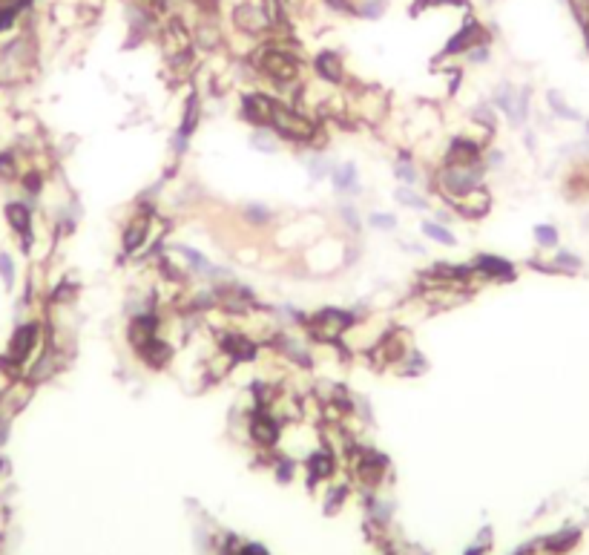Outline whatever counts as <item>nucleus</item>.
<instances>
[{
    "label": "nucleus",
    "instance_id": "f257e3e1",
    "mask_svg": "<svg viewBox=\"0 0 589 555\" xmlns=\"http://www.w3.org/2000/svg\"><path fill=\"white\" fill-rule=\"evenodd\" d=\"M483 165L474 161V165H449L443 173H440V187H443L449 196H466L471 190H478V185L483 182Z\"/></svg>",
    "mask_w": 589,
    "mask_h": 555
},
{
    "label": "nucleus",
    "instance_id": "f03ea898",
    "mask_svg": "<svg viewBox=\"0 0 589 555\" xmlns=\"http://www.w3.org/2000/svg\"><path fill=\"white\" fill-rule=\"evenodd\" d=\"M259 70L270 81H276V84H288V81H293L299 75V61L290 52H285V49L270 46L265 52H259Z\"/></svg>",
    "mask_w": 589,
    "mask_h": 555
},
{
    "label": "nucleus",
    "instance_id": "7ed1b4c3",
    "mask_svg": "<svg viewBox=\"0 0 589 555\" xmlns=\"http://www.w3.org/2000/svg\"><path fill=\"white\" fill-rule=\"evenodd\" d=\"M270 124L290 141H308L314 136V124L305 121L302 116H297L293 109L276 104V101H270Z\"/></svg>",
    "mask_w": 589,
    "mask_h": 555
},
{
    "label": "nucleus",
    "instance_id": "20e7f679",
    "mask_svg": "<svg viewBox=\"0 0 589 555\" xmlns=\"http://www.w3.org/2000/svg\"><path fill=\"white\" fill-rule=\"evenodd\" d=\"M354 325V317L348 311H339V308H325L314 317V325H310V334L317 339H334L336 334H342L345 328Z\"/></svg>",
    "mask_w": 589,
    "mask_h": 555
},
{
    "label": "nucleus",
    "instance_id": "39448f33",
    "mask_svg": "<svg viewBox=\"0 0 589 555\" xmlns=\"http://www.w3.org/2000/svg\"><path fill=\"white\" fill-rule=\"evenodd\" d=\"M38 337H41V328L35 322H26V325H18V331L12 334V339H9V351H6V357L9 360H14V363H23L26 357L32 354V348L38 346Z\"/></svg>",
    "mask_w": 589,
    "mask_h": 555
},
{
    "label": "nucleus",
    "instance_id": "423d86ee",
    "mask_svg": "<svg viewBox=\"0 0 589 555\" xmlns=\"http://www.w3.org/2000/svg\"><path fill=\"white\" fill-rule=\"evenodd\" d=\"M216 300L224 305V311H248L253 305V293L248 288H239V285H219Z\"/></svg>",
    "mask_w": 589,
    "mask_h": 555
},
{
    "label": "nucleus",
    "instance_id": "0eeeda50",
    "mask_svg": "<svg viewBox=\"0 0 589 555\" xmlns=\"http://www.w3.org/2000/svg\"><path fill=\"white\" fill-rule=\"evenodd\" d=\"M483 147L478 141H469V138H454L449 147V165H474L480 161Z\"/></svg>",
    "mask_w": 589,
    "mask_h": 555
},
{
    "label": "nucleus",
    "instance_id": "6e6552de",
    "mask_svg": "<svg viewBox=\"0 0 589 555\" xmlns=\"http://www.w3.org/2000/svg\"><path fill=\"white\" fill-rule=\"evenodd\" d=\"M244 118L256 127L270 124V98L265 95H248L244 98Z\"/></svg>",
    "mask_w": 589,
    "mask_h": 555
},
{
    "label": "nucleus",
    "instance_id": "1a4fd4ad",
    "mask_svg": "<svg viewBox=\"0 0 589 555\" xmlns=\"http://www.w3.org/2000/svg\"><path fill=\"white\" fill-rule=\"evenodd\" d=\"M474 268L480 273H486L489 280H515L512 265L506 262V259H497V256H478L474 259Z\"/></svg>",
    "mask_w": 589,
    "mask_h": 555
},
{
    "label": "nucleus",
    "instance_id": "9d476101",
    "mask_svg": "<svg viewBox=\"0 0 589 555\" xmlns=\"http://www.w3.org/2000/svg\"><path fill=\"white\" fill-rule=\"evenodd\" d=\"M454 207L469 219H480L489 210V196L480 193V190H471V193L460 196V199H454Z\"/></svg>",
    "mask_w": 589,
    "mask_h": 555
},
{
    "label": "nucleus",
    "instance_id": "9b49d317",
    "mask_svg": "<svg viewBox=\"0 0 589 555\" xmlns=\"http://www.w3.org/2000/svg\"><path fill=\"white\" fill-rule=\"evenodd\" d=\"M138 351V357L141 360H147L150 363L153 368H161V366H167V360H170V348L164 346V342H161L158 337H153V339H147V342H141V346L136 348Z\"/></svg>",
    "mask_w": 589,
    "mask_h": 555
},
{
    "label": "nucleus",
    "instance_id": "f8f14e48",
    "mask_svg": "<svg viewBox=\"0 0 589 555\" xmlns=\"http://www.w3.org/2000/svg\"><path fill=\"white\" fill-rule=\"evenodd\" d=\"M233 18H236V26L242 32H261L270 21V18H265V12L256 9V6H239L233 12Z\"/></svg>",
    "mask_w": 589,
    "mask_h": 555
},
{
    "label": "nucleus",
    "instance_id": "ddd939ff",
    "mask_svg": "<svg viewBox=\"0 0 589 555\" xmlns=\"http://www.w3.org/2000/svg\"><path fill=\"white\" fill-rule=\"evenodd\" d=\"M480 41H483V26H480V23H466V29L460 32V35H454L451 43L446 46V55H451V52H466V49L478 46Z\"/></svg>",
    "mask_w": 589,
    "mask_h": 555
},
{
    "label": "nucleus",
    "instance_id": "4468645a",
    "mask_svg": "<svg viewBox=\"0 0 589 555\" xmlns=\"http://www.w3.org/2000/svg\"><path fill=\"white\" fill-rule=\"evenodd\" d=\"M6 219H9V224L18 231L23 239H26V244L32 242V216H29V207L26 205H21V202H12L9 207H6Z\"/></svg>",
    "mask_w": 589,
    "mask_h": 555
},
{
    "label": "nucleus",
    "instance_id": "2eb2a0df",
    "mask_svg": "<svg viewBox=\"0 0 589 555\" xmlns=\"http://www.w3.org/2000/svg\"><path fill=\"white\" fill-rule=\"evenodd\" d=\"M250 432L261 443H273L276 437V426H273V415H268L265 409H253L250 415Z\"/></svg>",
    "mask_w": 589,
    "mask_h": 555
},
{
    "label": "nucleus",
    "instance_id": "dca6fc26",
    "mask_svg": "<svg viewBox=\"0 0 589 555\" xmlns=\"http://www.w3.org/2000/svg\"><path fill=\"white\" fill-rule=\"evenodd\" d=\"M317 72L325 78V81H331V84H339L342 81V61L336 52H319L317 55Z\"/></svg>",
    "mask_w": 589,
    "mask_h": 555
},
{
    "label": "nucleus",
    "instance_id": "f3484780",
    "mask_svg": "<svg viewBox=\"0 0 589 555\" xmlns=\"http://www.w3.org/2000/svg\"><path fill=\"white\" fill-rule=\"evenodd\" d=\"M222 342H224V351L239 357V360H253L256 357V346L250 339H244L242 334H224Z\"/></svg>",
    "mask_w": 589,
    "mask_h": 555
},
{
    "label": "nucleus",
    "instance_id": "a211bd4d",
    "mask_svg": "<svg viewBox=\"0 0 589 555\" xmlns=\"http://www.w3.org/2000/svg\"><path fill=\"white\" fill-rule=\"evenodd\" d=\"M147 231H150V222L147 219H138V222H133L127 227V233H124V248L133 253V251H138L141 244H144V239H147Z\"/></svg>",
    "mask_w": 589,
    "mask_h": 555
},
{
    "label": "nucleus",
    "instance_id": "6ab92c4d",
    "mask_svg": "<svg viewBox=\"0 0 589 555\" xmlns=\"http://www.w3.org/2000/svg\"><path fill=\"white\" fill-rule=\"evenodd\" d=\"M52 371H55V354L46 351L43 357H38V363L32 366L29 383H41V380H46V377H52Z\"/></svg>",
    "mask_w": 589,
    "mask_h": 555
},
{
    "label": "nucleus",
    "instance_id": "aec40b11",
    "mask_svg": "<svg viewBox=\"0 0 589 555\" xmlns=\"http://www.w3.org/2000/svg\"><path fill=\"white\" fill-rule=\"evenodd\" d=\"M334 185H336V190H342V193L356 190V170H354V165L336 167V170H334Z\"/></svg>",
    "mask_w": 589,
    "mask_h": 555
},
{
    "label": "nucleus",
    "instance_id": "412c9836",
    "mask_svg": "<svg viewBox=\"0 0 589 555\" xmlns=\"http://www.w3.org/2000/svg\"><path fill=\"white\" fill-rule=\"evenodd\" d=\"M195 124H199V98H190L187 101V112H184V127H182V136L187 138L193 129H195Z\"/></svg>",
    "mask_w": 589,
    "mask_h": 555
},
{
    "label": "nucleus",
    "instance_id": "4be33fe9",
    "mask_svg": "<svg viewBox=\"0 0 589 555\" xmlns=\"http://www.w3.org/2000/svg\"><path fill=\"white\" fill-rule=\"evenodd\" d=\"M422 233L429 236V239H434V242H440V244H454V236L446 231L443 224H434V222H425L422 224Z\"/></svg>",
    "mask_w": 589,
    "mask_h": 555
},
{
    "label": "nucleus",
    "instance_id": "5701e85b",
    "mask_svg": "<svg viewBox=\"0 0 589 555\" xmlns=\"http://www.w3.org/2000/svg\"><path fill=\"white\" fill-rule=\"evenodd\" d=\"M495 104L506 112V116L512 118V112H515V98H512V87L506 84V87H500L497 92H495Z\"/></svg>",
    "mask_w": 589,
    "mask_h": 555
},
{
    "label": "nucleus",
    "instance_id": "b1692460",
    "mask_svg": "<svg viewBox=\"0 0 589 555\" xmlns=\"http://www.w3.org/2000/svg\"><path fill=\"white\" fill-rule=\"evenodd\" d=\"M250 144L261 153H276V141H273L270 133H265V129H256V133L250 136Z\"/></svg>",
    "mask_w": 589,
    "mask_h": 555
},
{
    "label": "nucleus",
    "instance_id": "393cba45",
    "mask_svg": "<svg viewBox=\"0 0 589 555\" xmlns=\"http://www.w3.org/2000/svg\"><path fill=\"white\" fill-rule=\"evenodd\" d=\"M535 239L544 244V248H555L558 244V231H555L552 224H537L535 227Z\"/></svg>",
    "mask_w": 589,
    "mask_h": 555
},
{
    "label": "nucleus",
    "instance_id": "a878e982",
    "mask_svg": "<svg viewBox=\"0 0 589 555\" xmlns=\"http://www.w3.org/2000/svg\"><path fill=\"white\" fill-rule=\"evenodd\" d=\"M394 196H397V202H400V205H408V207H417V210H422V207H429V202H425V199H420V196H417L414 190H408V187H400V190H397Z\"/></svg>",
    "mask_w": 589,
    "mask_h": 555
},
{
    "label": "nucleus",
    "instance_id": "bb28decb",
    "mask_svg": "<svg viewBox=\"0 0 589 555\" xmlns=\"http://www.w3.org/2000/svg\"><path fill=\"white\" fill-rule=\"evenodd\" d=\"M549 107H552L555 112H558L561 118H569V121H572V118H581V116H578L575 109H569V107L564 104V98H561L558 92H549Z\"/></svg>",
    "mask_w": 589,
    "mask_h": 555
},
{
    "label": "nucleus",
    "instance_id": "cd10ccee",
    "mask_svg": "<svg viewBox=\"0 0 589 555\" xmlns=\"http://www.w3.org/2000/svg\"><path fill=\"white\" fill-rule=\"evenodd\" d=\"M244 213H248V219H250L253 224H265V222L270 219V210L261 207V205H248V207H244Z\"/></svg>",
    "mask_w": 589,
    "mask_h": 555
},
{
    "label": "nucleus",
    "instance_id": "c85d7f7f",
    "mask_svg": "<svg viewBox=\"0 0 589 555\" xmlns=\"http://www.w3.org/2000/svg\"><path fill=\"white\" fill-rule=\"evenodd\" d=\"M555 262H558V271H578L581 268V259L575 253H566V251H561Z\"/></svg>",
    "mask_w": 589,
    "mask_h": 555
},
{
    "label": "nucleus",
    "instance_id": "c756f323",
    "mask_svg": "<svg viewBox=\"0 0 589 555\" xmlns=\"http://www.w3.org/2000/svg\"><path fill=\"white\" fill-rule=\"evenodd\" d=\"M368 222H371V227H380V231H394L397 227V219L388 213H374V216H368Z\"/></svg>",
    "mask_w": 589,
    "mask_h": 555
},
{
    "label": "nucleus",
    "instance_id": "7c9ffc66",
    "mask_svg": "<svg viewBox=\"0 0 589 555\" xmlns=\"http://www.w3.org/2000/svg\"><path fill=\"white\" fill-rule=\"evenodd\" d=\"M394 173H397V178H403V182H408V185H414V182H417V170H414L411 161H405V158L397 165V170H394Z\"/></svg>",
    "mask_w": 589,
    "mask_h": 555
},
{
    "label": "nucleus",
    "instance_id": "2f4dec72",
    "mask_svg": "<svg viewBox=\"0 0 589 555\" xmlns=\"http://www.w3.org/2000/svg\"><path fill=\"white\" fill-rule=\"evenodd\" d=\"M308 167H310V176H314V178H325V176H328V161H325V158H310Z\"/></svg>",
    "mask_w": 589,
    "mask_h": 555
},
{
    "label": "nucleus",
    "instance_id": "473e14b6",
    "mask_svg": "<svg viewBox=\"0 0 589 555\" xmlns=\"http://www.w3.org/2000/svg\"><path fill=\"white\" fill-rule=\"evenodd\" d=\"M0 276H3V282L12 285L14 282V271H12V259L6 253H0Z\"/></svg>",
    "mask_w": 589,
    "mask_h": 555
},
{
    "label": "nucleus",
    "instance_id": "72a5a7b5",
    "mask_svg": "<svg viewBox=\"0 0 589 555\" xmlns=\"http://www.w3.org/2000/svg\"><path fill=\"white\" fill-rule=\"evenodd\" d=\"M14 173H18V165H14V158H12L9 153H3V156H0V176L12 178Z\"/></svg>",
    "mask_w": 589,
    "mask_h": 555
},
{
    "label": "nucleus",
    "instance_id": "f704fd0d",
    "mask_svg": "<svg viewBox=\"0 0 589 555\" xmlns=\"http://www.w3.org/2000/svg\"><path fill=\"white\" fill-rule=\"evenodd\" d=\"M474 118L483 121V127H489V129L495 127V112L489 109V107H478V109H474Z\"/></svg>",
    "mask_w": 589,
    "mask_h": 555
},
{
    "label": "nucleus",
    "instance_id": "c9c22d12",
    "mask_svg": "<svg viewBox=\"0 0 589 555\" xmlns=\"http://www.w3.org/2000/svg\"><path fill=\"white\" fill-rule=\"evenodd\" d=\"M469 61H474V63H483V61H489V49L486 46H471L469 49Z\"/></svg>",
    "mask_w": 589,
    "mask_h": 555
},
{
    "label": "nucleus",
    "instance_id": "e433bc0d",
    "mask_svg": "<svg viewBox=\"0 0 589 555\" xmlns=\"http://www.w3.org/2000/svg\"><path fill=\"white\" fill-rule=\"evenodd\" d=\"M339 213H342V219H345V222H348V227H351V231H356V227H359V219H356V210H354V207H342V210H339Z\"/></svg>",
    "mask_w": 589,
    "mask_h": 555
},
{
    "label": "nucleus",
    "instance_id": "4c0bfd02",
    "mask_svg": "<svg viewBox=\"0 0 589 555\" xmlns=\"http://www.w3.org/2000/svg\"><path fill=\"white\" fill-rule=\"evenodd\" d=\"M328 3H334V6L339 9V12H354V9H351V3H348V0H328Z\"/></svg>",
    "mask_w": 589,
    "mask_h": 555
},
{
    "label": "nucleus",
    "instance_id": "58836bf2",
    "mask_svg": "<svg viewBox=\"0 0 589 555\" xmlns=\"http://www.w3.org/2000/svg\"><path fill=\"white\" fill-rule=\"evenodd\" d=\"M6 437H9V423H6L3 417H0V446H3V440H6Z\"/></svg>",
    "mask_w": 589,
    "mask_h": 555
},
{
    "label": "nucleus",
    "instance_id": "ea45409f",
    "mask_svg": "<svg viewBox=\"0 0 589 555\" xmlns=\"http://www.w3.org/2000/svg\"><path fill=\"white\" fill-rule=\"evenodd\" d=\"M500 161H503V156H500V153H492V156H489V165H492V167H495V165H500Z\"/></svg>",
    "mask_w": 589,
    "mask_h": 555
},
{
    "label": "nucleus",
    "instance_id": "a19ab883",
    "mask_svg": "<svg viewBox=\"0 0 589 555\" xmlns=\"http://www.w3.org/2000/svg\"><path fill=\"white\" fill-rule=\"evenodd\" d=\"M586 129H589V124H586Z\"/></svg>",
    "mask_w": 589,
    "mask_h": 555
}]
</instances>
